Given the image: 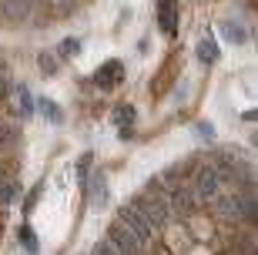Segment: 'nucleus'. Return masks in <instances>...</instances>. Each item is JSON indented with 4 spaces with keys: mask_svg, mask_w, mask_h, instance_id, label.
Instances as JSON below:
<instances>
[{
    "mask_svg": "<svg viewBox=\"0 0 258 255\" xmlns=\"http://www.w3.org/2000/svg\"><path fill=\"white\" fill-rule=\"evenodd\" d=\"M191 235L184 232V225L181 222H168V225L158 232V248H161L164 255H191Z\"/></svg>",
    "mask_w": 258,
    "mask_h": 255,
    "instance_id": "obj_1",
    "label": "nucleus"
},
{
    "mask_svg": "<svg viewBox=\"0 0 258 255\" xmlns=\"http://www.w3.org/2000/svg\"><path fill=\"white\" fill-rule=\"evenodd\" d=\"M117 218L127 225V232H131L138 242H141V248L144 252H151L154 248V242H158V232H154L148 222H144V215L138 212V208H131V205H121V212H117Z\"/></svg>",
    "mask_w": 258,
    "mask_h": 255,
    "instance_id": "obj_2",
    "label": "nucleus"
},
{
    "mask_svg": "<svg viewBox=\"0 0 258 255\" xmlns=\"http://www.w3.org/2000/svg\"><path fill=\"white\" fill-rule=\"evenodd\" d=\"M181 225H184V232L191 235V242H211L218 222L211 215V208H195V212H188V215L181 218Z\"/></svg>",
    "mask_w": 258,
    "mask_h": 255,
    "instance_id": "obj_3",
    "label": "nucleus"
},
{
    "mask_svg": "<svg viewBox=\"0 0 258 255\" xmlns=\"http://www.w3.org/2000/svg\"><path fill=\"white\" fill-rule=\"evenodd\" d=\"M104 238L117 248V255H144L141 242H138V238L127 232V225L121 222V218H114V222H111V228H107V235H104Z\"/></svg>",
    "mask_w": 258,
    "mask_h": 255,
    "instance_id": "obj_4",
    "label": "nucleus"
},
{
    "mask_svg": "<svg viewBox=\"0 0 258 255\" xmlns=\"http://www.w3.org/2000/svg\"><path fill=\"white\" fill-rule=\"evenodd\" d=\"M154 14H158V27L164 37H178V17H181V4L178 0H154Z\"/></svg>",
    "mask_w": 258,
    "mask_h": 255,
    "instance_id": "obj_5",
    "label": "nucleus"
},
{
    "mask_svg": "<svg viewBox=\"0 0 258 255\" xmlns=\"http://www.w3.org/2000/svg\"><path fill=\"white\" fill-rule=\"evenodd\" d=\"M181 61H184V57L178 54V50H174V54L168 57V61H164V67H161V77H154V81H151V94H154V97L168 94V87H171L174 81H178V71H181Z\"/></svg>",
    "mask_w": 258,
    "mask_h": 255,
    "instance_id": "obj_6",
    "label": "nucleus"
},
{
    "mask_svg": "<svg viewBox=\"0 0 258 255\" xmlns=\"http://www.w3.org/2000/svg\"><path fill=\"white\" fill-rule=\"evenodd\" d=\"M124 81V64L121 61H104V64L94 71V84L104 87V91H111L114 84H121Z\"/></svg>",
    "mask_w": 258,
    "mask_h": 255,
    "instance_id": "obj_7",
    "label": "nucleus"
},
{
    "mask_svg": "<svg viewBox=\"0 0 258 255\" xmlns=\"http://www.w3.org/2000/svg\"><path fill=\"white\" fill-rule=\"evenodd\" d=\"M218 57H221V47H218L215 37H201L198 40V61L201 64H218Z\"/></svg>",
    "mask_w": 258,
    "mask_h": 255,
    "instance_id": "obj_8",
    "label": "nucleus"
},
{
    "mask_svg": "<svg viewBox=\"0 0 258 255\" xmlns=\"http://www.w3.org/2000/svg\"><path fill=\"white\" fill-rule=\"evenodd\" d=\"M111 118H114V124H121V138H131V128L127 124H134V118H138V111H134L131 104H117Z\"/></svg>",
    "mask_w": 258,
    "mask_h": 255,
    "instance_id": "obj_9",
    "label": "nucleus"
},
{
    "mask_svg": "<svg viewBox=\"0 0 258 255\" xmlns=\"http://www.w3.org/2000/svg\"><path fill=\"white\" fill-rule=\"evenodd\" d=\"M17 238H20V245H24V252H27V255H37L40 252V242H37V235H34V228H30L27 222L17 228Z\"/></svg>",
    "mask_w": 258,
    "mask_h": 255,
    "instance_id": "obj_10",
    "label": "nucleus"
},
{
    "mask_svg": "<svg viewBox=\"0 0 258 255\" xmlns=\"http://www.w3.org/2000/svg\"><path fill=\"white\" fill-rule=\"evenodd\" d=\"M221 34H225V37H228L231 44H245V40H248V34H245V27H241V24H235V20H228V24L221 27Z\"/></svg>",
    "mask_w": 258,
    "mask_h": 255,
    "instance_id": "obj_11",
    "label": "nucleus"
},
{
    "mask_svg": "<svg viewBox=\"0 0 258 255\" xmlns=\"http://www.w3.org/2000/svg\"><path fill=\"white\" fill-rule=\"evenodd\" d=\"M14 94H17L20 114H24V118H30V114H34V97H30V91H27V87H17V91H14Z\"/></svg>",
    "mask_w": 258,
    "mask_h": 255,
    "instance_id": "obj_12",
    "label": "nucleus"
},
{
    "mask_svg": "<svg viewBox=\"0 0 258 255\" xmlns=\"http://www.w3.org/2000/svg\"><path fill=\"white\" fill-rule=\"evenodd\" d=\"M40 111H44V118H47V121H54V124L64 121V111H60V108H57L54 101H47V97L40 101Z\"/></svg>",
    "mask_w": 258,
    "mask_h": 255,
    "instance_id": "obj_13",
    "label": "nucleus"
},
{
    "mask_svg": "<svg viewBox=\"0 0 258 255\" xmlns=\"http://www.w3.org/2000/svg\"><path fill=\"white\" fill-rule=\"evenodd\" d=\"M40 195H44V181H40V185H34V188H30V195L24 198V215H30V212L37 208V198H40Z\"/></svg>",
    "mask_w": 258,
    "mask_h": 255,
    "instance_id": "obj_14",
    "label": "nucleus"
},
{
    "mask_svg": "<svg viewBox=\"0 0 258 255\" xmlns=\"http://www.w3.org/2000/svg\"><path fill=\"white\" fill-rule=\"evenodd\" d=\"M37 64H40V74H57V57L47 54V50L37 57Z\"/></svg>",
    "mask_w": 258,
    "mask_h": 255,
    "instance_id": "obj_15",
    "label": "nucleus"
},
{
    "mask_svg": "<svg viewBox=\"0 0 258 255\" xmlns=\"http://www.w3.org/2000/svg\"><path fill=\"white\" fill-rule=\"evenodd\" d=\"M77 50H81V40H77V37L60 40V57H71V54H77Z\"/></svg>",
    "mask_w": 258,
    "mask_h": 255,
    "instance_id": "obj_16",
    "label": "nucleus"
},
{
    "mask_svg": "<svg viewBox=\"0 0 258 255\" xmlns=\"http://www.w3.org/2000/svg\"><path fill=\"white\" fill-rule=\"evenodd\" d=\"M91 255H117V248L111 245L107 238H101V242H97V245H94V252H91Z\"/></svg>",
    "mask_w": 258,
    "mask_h": 255,
    "instance_id": "obj_17",
    "label": "nucleus"
},
{
    "mask_svg": "<svg viewBox=\"0 0 258 255\" xmlns=\"http://www.w3.org/2000/svg\"><path fill=\"white\" fill-rule=\"evenodd\" d=\"M198 134H201V138H205V141H208V138H215V131H211L208 124H198Z\"/></svg>",
    "mask_w": 258,
    "mask_h": 255,
    "instance_id": "obj_18",
    "label": "nucleus"
},
{
    "mask_svg": "<svg viewBox=\"0 0 258 255\" xmlns=\"http://www.w3.org/2000/svg\"><path fill=\"white\" fill-rule=\"evenodd\" d=\"M221 255H251V252H241V248H225Z\"/></svg>",
    "mask_w": 258,
    "mask_h": 255,
    "instance_id": "obj_19",
    "label": "nucleus"
},
{
    "mask_svg": "<svg viewBox=\"0 0 258 255\" xmlns=\"http://www.w3.org/2000/svg\"><path fill=\"white\" fill-rule=\"evenodd\" d=\"M0 242H4V215H0Z\"/></svg>",
    "mask_w": 258,
    "mask_h": 255,
    "instance_id": "obj_20",
    "label": "nucleus"
}]
</instances>
